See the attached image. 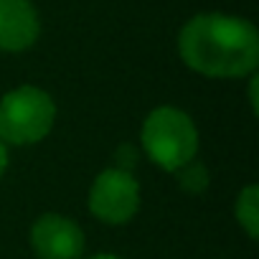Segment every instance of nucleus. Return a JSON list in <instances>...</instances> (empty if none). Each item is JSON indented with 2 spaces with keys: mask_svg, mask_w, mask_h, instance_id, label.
<instances>
[{
  "mask_svg": "<svg viewBox=\"0 0 259 259\" xmlns=\"http://www.w3.org/2000/svg\"><path fill=\"white\" fill-rule=\"evenodd\" d=\"M178 51L186 66L203 76L239 79L259 66V33L246 18L201 13L183 26Z\"/></svg>",
  "mask_w": 259,
  "mask_h": 259,
  "instance_id": "1",
  "label": "nucleus"
},
{
  "mask_svg": "<svg viewBox=\"0 0 259 259\" xmlns=\"http://www.w3.org/2000/svg\"><path fill=\"white\" fill-rule=\"evenodd\" d=\"M143 150L163 170L176 173L198 153V130L193 119L176 107H158L143 122Z\"/></svg>",
  "mask_w": 259,
  "mask_h": 259,
  "instance_id": "2",
  "label": "nucleus"
},
{
  "mask_svg": "<svg viewBox=\"0 0 259 259\" xmlns=\"http://www.w3.org/2000/svg\"><path fill=\"white\" fill-rule=\"evenodd\" d=\"M56 122V104L38 87H18L0 99V143L33 145L41 143Z\"/></svg>",
  "mask_w": 259,
  "mask_h": 259,
  "instance_id": "3",
  "label": "nucleus"
},
{
  "mask_svg": "<svg viewBox=\"0 0 259 259\" xmlns=\"http://www.w3.org/2000/svg\"><path fill=\"white\" fill-rule=\"evenodd\" d=\"M140 208V183L130 170L107 168L89 188V211L104 224H127Z\"/></svg>",
  "mask_w": 259,
  "mask_h": 259,
  "instance_id": "4",
  "label": "nucleus"
},
{
  "mask_svg": "<svg viewBox=\"0 0 259 259\" xmlns=\"http://www.w3.org/2000/svg\"><path fill=\"white\" fill-rule=\"evenodd\" d=\"M31 246L38 259H81L84 231L61 213H44L31 226Z\"/></svg>",
  "mask_w": 259,
  "mask_h": 259,
  "instance_id": "5",
  "label": "nucleus"
},
{
  "mask_svg": "<svg viewBox=\"0 0 259 259\" xmlns=\"http://www.w3.org/2000/svg\"><path fill=\"white\" fill-rule=\"evenodd\" d=\"M38 33L41 21L28 0H0V51H26Z\"/></svg>",
  "mask_w": 259,
  "mask_h": 259,
  "instance_id": "6",
  "label": "nucleus"
},
{
  "mask_svg": "<svg viewBox=\"0 0 259 259\" xmlns=\"http://www.w3.org/2000/svg\"><path fill=\"white\" fill-rule=\"evenodd\" d=\"M234 213H236L239 226L246 231V236L249 239H256L259 236V188L256 186H246L236 196Z\"/></svg>",
  "mask_w": 259,
  "mask_h": 259,
  "instance_id": "7",
  "label": "nucleus"
},
{
  "mask_svg": "<svg viewBox=\"0 0 259 259\" xmlns=\"http://www.w3.org/2000/svg\"><path fill=\"white\" fill-rule=\"evenodd\" d=\"M176 176H178V186H181L186 193H191V196H201V193L208 188V183H211L208 168H206L203 163H198L196 158H193L191 163L181 165V168L176 170Z\"/></svg>",
  "mask_w": 259,
  "mask_h": 259,
  "instance_id": "8",
  "label": "nucleus"
},
{
  "mask_svg": "<svg viewBox=\"0 0 259 259\" xmlns=\"http://www.w3.org/2000/svg\"><path fill=\"white\" fill-rule=\"evenodd\" d=\"M6 168H8V148H6V143H0V178H3Z\"/></svg>",
  "mask_w": 259,
  "mask_h": 259,
  "instance_id": "9",
  "label": "nucleus"
},
{
  "mask_svg": "<svg viewBox=\"0 0 259 259\" xmlns=\"http://www.w3.org/2000/svg\"><path fill=\"white\" fill-rule=\"evenodd\" d=\"M249 99H251V109L256 112V79H251V89H249Z\"/></svg>",
  "mask_w": 259,
  "mask_h": 259,
  "instance_id": "10",
  "label": "nucleus"
},
{
  "mask_svg": "<svg viewBox=\"0 0 259 259\" xmlns=\"http://www.w3.org/2000/svg\"><path fill=\"white\" fill-rule=\"evenodd\" d=\"M92 259H122V256H117V254H97Z\"/></svg>",
  "mask_w": 259,
  "mask_h": 259,
  "instance_id": "11",
  "label": "nucleus"
}]
</instances>
